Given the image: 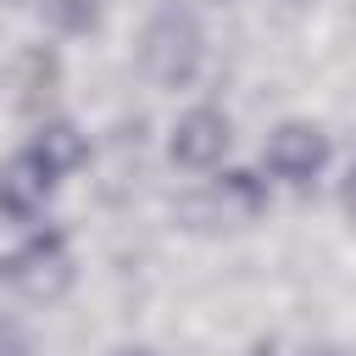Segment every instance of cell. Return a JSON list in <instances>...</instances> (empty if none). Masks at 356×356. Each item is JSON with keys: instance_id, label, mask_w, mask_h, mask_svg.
Returning <instances> with one entry per match:
<instances>
[{"instance_id": "cell-4", "label": "cell", "mask_w": 356, "mask_h": 356, "mask_svg": "<svg viewBox=\"0 0 356 356\" xmlns=\"http://www.w3.org/2000/svg\"><path fill=\"white\" fill-rule=\"evenodd\" d=\"M339 206H345V222H350V234H356V167H350L345 184H339Z\"/></svg>"}, {"instance_id": "cell-3", "label": "cell", "mask_w": 356, "mask_h": 356, "mask_svg": "<svg viewBox=\"0 0 356 356\" xmlns=\"http://www.w3.org/2000/svg\"><path fill=\"white\" fill-rule=\"evenodd\" d=\"M228 111H217V106H189L178 122H172V139H167V150H172V161L178 167H189V172H217L222 167V156H228Z\"/></svg>"}, {"instance_id": "cell-1", "label": "cell", "mask_w": 356, "mask_h": 356, "mask_svg": "<svg viewBox=\"0 0 356 356\" xmlns=\"http://www.w3.org/2000/svg\"><path fill=\"white\" fill-rule=\"evenodd\" d=\"M200 61H206L200 17L189 6H178V0H161L145 17V28H139V67H145V78L156 89H184V83H195Z\"/></svg>"}, {"instance_id": "cell-2", "label": "cell", "mask_w": 356, "mask_h": 356, "mask_svg": "<svg viewBox=\"0 0 356 356\" xmlns=\"http://www.w3.org/2000/svg\"><path fill=\"white\" fill-rule=\"evenodd\" d=\"M261 167H267V178H278L289 189H306L328 167V134L317 122H300V117L278 122L267 134V145H261Z\"/></svg>"}, {"instance_id": "cell-7", "label": "cell", "mask_w": 356, "mask_h": 356, "mask_svg": "<svg viewBox=\"0 0 356 356\" xmlns=\"http://www.w3.org/2000/svg\"><path fill=\"white\" fill-rule=\"evenodd\" d=\"M217 6H234V0H217Z\"/></svg>"}, {"instance_id": "cell-5", "label": "cell", "mask_w": 356, "mask_h": 356, "mask_svg": "<svg viewBox=\"0 0 356 356\" xmlns=\"http://www.w3.org/2000/svg\"><path fill=\"white\" fill-rule=\"evenodd\" d=\"M117 356H156V350H145V345H128V350H117Z\"/></svg>"}, {"instance_id": "cell-6", "label": "cell", "mask_w": 356, "mask_h": 356, "mask_svg": "<svg viewBox=\"0 0 356 356\" xmlns=\"http://www.w3.org/2000/svg\"><path fill=\"white\" fill-rule=\"evenodd\" d=\"M256 356H273V350H256Z\"/></svg>"}]
</instances>
